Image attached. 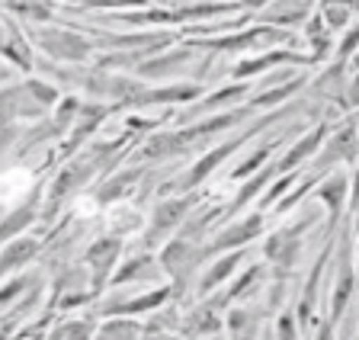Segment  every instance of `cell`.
<instances>
[{"label": "cell", "instance_id": "cell-1", "mask_svg": "<svg viewBox=\"0 0 359 340\" xmlns=\"http://www.w3.org/2000/svg\"><path fill=\"white\" fill-rule=\"evenodd\" d=\"M39 42H42V48L48 55H55V58H67V61H81L90 55V46L83 42L81 36H74V32H65V29H45L39 32Z\"/></svg>", "mask_w": 359, "mask_h": 340}, {"label": "cell", "instance_id": "cell-2", "mask_svg": "<svg viewBox=\"0 0 359 340\" xmlns=\"http://www.w3.org/2000/svg\"><path fill=\"white\" fill-rule=\"evenodd\" d=\"M193 203V199H173V203H161L154 212V225H151V235L148 241H154V238H161L164 231H170L173 225L180 222V215L187 212V205Z\"/></svg>", "mask_w": 359, "mask_h": 340}, {"label": "cell", "instance_id": "cell-3", "mask_svg": "<svg viewBox=\"0 0 359 340\" xmlns=\"http://www.w3.org/2000/svg\"><path fill=\"white\" fill-rule=\"evenodd\" d=\"M260 231V215H250L247 222H241V225H234V228H228V231H222V235L212 241V247L209 250H228V247H238V244H244V241H250V238Z\"/></svg>", "mask_w": 359, "mask_h": 340}, {"label": "cell", "instance_id": "cell-4", "mask_svg": "<svg viewBox=\"0 0 359 340\" xmlns=\"http://www.w3.org/2000/svg\"><path fill=\"white\" fill-rule=\"evenodd\" d=\"M29 183H32V177L26 174V170H20V167L4 170V174H0V205H10L20 196H26Z\"/></svg>", "mask_w": 359, "mask_h": 340}, {"label": "cell", "instance_id": "cell-5", "mask_svg": "<svg viewBox=\"0 0 359 340\" xmlns=\"http://www.w3.org/2000/svg\"><path fill=\"white\" fill-rule=\"evenodd\" d=\"M106 222L116 235H126V231H135V228H142V212L132 209L128 203H116L106 209Z\"/></svg>", "mask_w": 359, "mask_h": 340}, {"label": "cell", "instance_id": "cell-6", "mask_svg": "<svg viewBox=\"0 0 359 340\" xmlns=\"http://www.w3.org/2000/svg\"><path fill=\"white\" fill-rule=\"evenodd\" d=\"M308 7H311V0H279L276 7H269L263 13V20H269V23H295V20H302L308 13Z\"/></svg>", "mask_w": 359, "mask_h": 340}, {"label": "cell", "instance_id": "cell-7", "mask_svg": "<svg viewBox=\"0 0 359 340\" xmlns=\"http://www.w3.org/2000/svg\"><path fill=\"white\" fill-rule=\"evenodd\" d=\"M116 254H119V241L116 238H106V241H97L93 244V250H90V264H97V286L103 283V276L109 273L112 260H116Z\"/></svg>", "mask_w": 359, "mask_h": 340}, {"label": "cell", "instance_id": "cell-8", "mask_svg": "<svg viewBox=\"0 0 359 340\" xmlns=\"http://www.w3.org/2000/svg\"><path fill=\"white\" fill-rule=\"evenodd\" d=\"M36 247H39L36 241H16L13 247L4 250V257H0V276H4L7 270H13V266L26 264V260H29L32 254H36Z\"/></svg>", "mask_w": 359, "mask_h": 340}, {"label": "cell", "instance_id": "cell-9", "mask_svg": "<svg viewBox=\"0 0 359 340\" xmlns=\"http://www.w3.org/2000/svg\"><path fill=\"white\" fill-rule=\"evenodd\" d=\"M324 132H327V129H324V125H321V129H314L308 138H302V142H299V148H295V151H292L285 161H279V164H276V170H289V167H292V164H299V161L305 158V154H311L314 148H318V142H321V138H324Z\"/></svg>", "mask_w": 359, "mask_h": 340}, {"label": "cell", "instance_id": "cell-10", "mask_svg": "<svg viewBox=\"0 0 359 340\" xmlns=\"http://www.w3.org/2000/svg\"><path fill=\"white\" fill-rule=\"evenodd\" d=\"M344 193H346V177H337V180H327L321 186V199L330 205V222L337 219L340 212V203H344Z\"/></svg>", "mask_w": 359, "mask_h": 340}, {"label": "cell", "instance_id": "cell-11", "mask_svg": "<svg viewBox=\"0 0 359 340\" xmlns=\"http://www.w3.org/2000/svg\"><path fill=\"white\" fill-rule=\"evenodd\" d=\"M238 260H241V254H231V257H224L222 264H215V266H212V273H209V276H202V283H199V292L205 295V292H209V289H215L218 283H222L224 276H228V273H231L234 266H238Z\"/></svg>", "mask_w": 359, "mask_h": 340}, {"label": "cell", "instance_id": "cell-12", "mask_svg": "<svg viewBox=\"0 0 359 340\" xmlns=\"http://www.w3.org/2000/svg\"><path fill=\"white\" fill-rule=\"evenodd\" d=\"M36 219V203L29 205V209H20V212H13L7 219V225H0V244L7 241V238H13L16 231H22V228L29 225V222Z\"/></svg>", "mask_w": 359, "mask_h": 340}, {"label": "cell", "instance_id": "cell-13", "mask_svg": "<svg viewBox=\"0 0 359 340\" xmlns=\"http://www.w3.org/2000/svg\"><path fill=\"white\" fill-rule=\"evenodd\" d=\"M218 327V318H215V305H212L209 311H205V305H202L196 315L187 318V331L189 334H212Z\"/></svg>", "mask_w": 359, "mask_h": 340}, {"label": "cell", "instance_id": "cell-14", "mask_svg": "<svg viewBox=\"0 0 359 340\" xmlns=\"http://www.w3.org/2000/svg\"><path fill=\"white\" fill-rule=\"evenodd\" d=\"M135 337H138V327L132 321H112V325H106L100 331L97 340H135Z\"/></svg>", "mask_w": 359, "mask_h": 340}, {"label": "cell", "instance_id": "cell-15", "mask_svg": "<svg viewBox=\"0 0 359 340\" xmlns=\"http://www.w3.org/2000/svg\"><path fill=\"white\" fill-rule=\"evenodd\" d=\"M187 58H189V52H173L170 58H157V61H148V64H142V68H138V74H164V71L183 64Z\"/></svg>", "mask_w": 359, "mask_h": 340}, {"label": "cell", "instance_id": "cell-16", "mask_svg": "<svg viewBox=\"0 0 359 340\" xmlns=\"http://www.w3.org/2000/svg\"><path fill=\"white\" fill-rule=\"evenodd\" d=\"M196 87H173V90H161V93H148V97H138L142 103H173V100H193Z\"/></svg>", "mask_w": 359, "mask_h": 340}, {"label": "cell", "instance_id": "cell-17", "mask_svg": "<svg viewBox=\"0 0 359 340\" xmlns=\"http://www.w3.org/2000/svg\"><path fill=\"white\" fill-rule=\"evenodd\" d=\"M167 299V289H157L154 295H142V299H135L128 305H112V311H144V308H157V305Z\"/></svg>", "mask_w": 359, "mask_h": 340}, {"label": "cell", "instance_id": "cell-18", "mask_svg": "<svg viewBox=\"0 0 359 340\" xmlns=\"http://www.w3.org/2000/svg\"><path fill=\"white\" fill-rule=\"evenodd\" d=\"M13 10H20V13L32 16V20H48V16H52V10L45 7V4H36V0H16Z\"/></svg>", "mask_w": 359, "mask_h": 340}, {"label": "cell", "instance_id": "cell-19", "mask_svg": "<svg viewBox=\"0 0 359 340\" xmlns=\"http://www.w3.org/2000/svg\"><path fill=\"white\" fill-rule=\"evenodd\" d=\"M241 93H247V87H231V90H218V97H209L205 103L199 106V109H215L218 103H224V100H238Z\"/></svg>", "mask_w": 359, "mask_h": 340}, {"label": "cell", "instance_id": "cell-20", "mask_svg": "<svg viewBox=\"0 0 359 340\" xmlns=\"http://www.w3.org/2000/svg\"><path fill=\"white\" fill-rule=\"evenodd\" d=\"M269 151H273V144H266V148H260V151H257V154H250V158H247V161H244V164H241V167H238V170H234V177H247V174H250V170H254V167H257V164H260V161H263V158H266V154H269Z\"/></svg>", "mask_w": 359, "mask_h": 340}, {"label": "cell", "instance_id": "cell-21", "mask_svg": "<svg viewBox=\"0 0 359 340\" xmlns=\"http://www.w3.org/2000/svg\"><path fill=\"white\" fill-rule=\"evenodd\" d=\"M26 90H32L42 103H55V87H45V83H39V81H29L26 83Z\"/></svg>", "mask_w": 359, "mask_h": 340}, {"label": "cell", "instance_id": "cell-22", "mask_svg": "<svg viewBox=\"0 0 359 340\" xmlns=\"http://www.w3.org/2000/svg\"><path fill=\"white\" fill-rule=\"evenodd\" d=\"M279 337H283V340H295V334H292V325H289V318H283V321H279Z\"/></svg>", "mask_w": 359, "mask_h": 340}, {"label": "cell", "instance_id": "cell-23", "mask_svg": "<svg viewBox=\"0 0 359 340\" xmlns=\"http://www.w3.org/2000/svg\"><path fill=\"white\" fill-rule=\"evenodd\" d=\"M318 340H334V321L321 325V334H318Z\"/></svg>", "mask_w": 359, "mask_h": 340}]
</instances>
